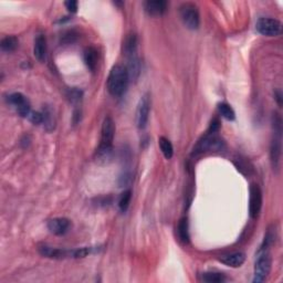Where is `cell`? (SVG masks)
<instances>
[{
  "label": "cell",
  "instance_id": "1",
  "mask_svg": "<svg viewBox=\"0 0 283 283\" xmlns=\"http://www.w3.org/2000/svg\"><path fill=\"white\" fill-rule=\"evenodd\" d=\"M130 77L125 65L115 64L110 71L108 78V90L111 95L122 96L126 92Z\"/></svg>",
  "mask_w": 283,
  "mask_h": 283
},
{
  "label": "cell",
  "instance_id": "2",
  "mask_svg": "<svg viewBox=\"0 0 283 283\" xmlns=\"http://www.w3.org/2000/svg\"><path fill=\"white\" fill-rule=\"evenodd\" d=\"M273 137L270 145V159L274 170H279L281 162V150H282V119L278 113L273 114L272 117Z\"/></svg>",
  "mask_w": 283,
  "mask_h": 283
},
{
  "label": "cell",
  "instance_id": "3",
  "mask_svg": "<svg viewBox=\"0 0 283 283\" xmlns=\"http://www.w3.org/2000/svg\"><path fill=\"white\" fill-rule=\"evenodd\" d=\"M115 135V124L112 117L106 116L102 124L101 128V141L97 148V156L100 158H108L112 153L113 140Z\"/></svg>",
  "mask_w": 283,
  "mask_h": 283
},
{
  "label": "cell",
  "instance_id": "4",
  "mask_svg": "<svg viewBox=\"0 0 283 283\" xmlns=\"http://www.w3.org/2000/svg\"><path fill=\"white\" fill-rule=\"evenodd\" d=\"M270 271H271V255L268 248L261 247L255 255V273L252 281L254 283L263 282L268 278Z\"/></svg>",
  "mask_w": 283,
  "mask_h": 283
},
{
  "label": "cell",
  "instance_id": "5",
  "mask_svg": "<svg viewBox=\"0 0 283 283\" xmlns=\"http://www.w3.org/2000/svg\"><path fill=\"white\" fill-rule=\"evenodd\" d=\"M225 147L224 141L217 135V133L208 132L201 139L197 142V144L194 146L192 156L197 157L206 152H212V150H221Z\"/></svg>",
  "mask_w": 283,
  "mask_h": 283
},
{
  "label": "cell",
  "instance_id": "6",
  "mask_svg": "<svg viewBox=\"0 0 283 283\" xmlns=\"http://www.w3.org/2000/svg\"><path fill=\"white\" fill-rule=\"evenodd\" d=\"M179 15L184 25L190 30H197L200 25V16L196 4L185 2L179 7Z\"/></svg>",
  "mask_w": 283,
  "mask_h": 283
},
{
  "label": "cell",
  "instance_id": "7",
  "mask_svg": "<svg viewBox=\"0 0 283 283\" xmlns=\"http://www.w3.org/2000/svg\"><path fill=\"white\" fill-rule=\"evenodd\" d=\"M255 29L265 37H278L282 32V24L277 19L268 17L259 18L255 24Z\"/></svg>",
  "mask_w": 283,
  "mask_h": 283
},
{
  "label": "cell",
  "instance_id": "8",
  "mask_svg": "<svg viewBox=\"0 0 283 283\" xmlns=\"http://www.w3.org/2000/svg\"><path fill=\"white\" fill-rule=\"evenodd\" d=\"M149 112H150V96L148 93H145V94L141 97L136 110V124L140 130H144V128L147 126Z\"/></svg>",
  "mask_w": 283,
  "mask_h": 283
},
{
  "label": "cell",
  "instance_id": "9",
  "mask_svg": "<svg viewBox=\"0 0 283 283\" xmlns=\"http://www.w3.org/2000/svg\"><path fill=\"white\" fill-rule=\"evenodd\" d=\"M8 103L17 111V113L22 117H28L31 113V105L29 100L22 94L16 92L8 96Z\"/></svg>",
  "mask_w": 283,
  "mask_h": 283
},
{
  "label": "cell",
  "instance_id": "10",
  "mask_svg": "<svg viewBox=\"0 0 283 283\" xmlns=\"http://www.w3.org/2000/svg\"><path fill=\"white\" fill-rule=\"evenodd\" d=\"M261 207H262V192L256 184L250 186V199H249V215L252 219L259 216Z\"/></svg>",
  "mask_w": 283,
  "mask_h": 283
},
{
  "label": "cell",
  "instance_id": "11",
  "mask_svg": "<svg viewBox=\"0 0 283 283\" xmlns=\"http://www.w3.org/2000/svg\"><path fill=\"white\" fill-rule=\"evenodd\" d=\"M40 254L43 256H48L51 259H65V258H74V250H64L59 248H52L47 245L40 246L38 248Z\"/></svg>",
  "mask_w": 283,
  "mask_h": 283
},
{
  "label": "cell",
  "instance_id": "12",
  "mask_svg": "<svg viewBox=\"0 0 283 283\" xmlns=\"http://www.w3.org/2000/svg\"><path fill=\"white\" fill-rule=\"evenodd\" d=\"M47 227L49 231L57 236H62L69 231L71 227V221L68 218L59 217V218H53L48 221Z\"/></svg>",
  "mask_w": 283,
  "mask_h": 283
},
{
  "label": "cell",
  "instance_id": "13",
  "mask_svg": "<svg viewBox=\"0 0 283 283\" xmlns=\"http://www.w3.org/2000/svg\"><path fill=\"white\" fill-rule=\"evenodd\" d=\"M219 261L225 265H227V267L239 268L245 263L246 255L243 254V252H233V254L221 255Z\"/></svg>",
  "mask_w": 283,
  "mask_h": 283
},
{
  "label": "cell",
  "instance_id": "14",
  "mask_svg": "<svg viewBox=\"0 0 283 283\" xmlns=\"http://www.w3.org/2000/svg\"><path fill=\"white\" fill-rule=\"evenodd\" d=\"M145 11L148 13L149 16L158 17L162 16L164 12L166 11L167 2L165 0H148L144 3Z\"/></svg>",
  "mask_w": 283,
  "mask_h": 283
},
{
  "label": "cell",
  "instance_id": "15",
  "mask_svg": "<svg viewBox=\"0 0 283 283\" xmlns=\"http://www.w3.org/2000/svg\"><path fill=\"white\" fill-rule=\"evenodd\" d=\"M34 57L40 62H43L47 57V39L43 34H38L34 40L33 46Z\"/></svg>",
  "mask_w": 283,
  "mask_h": 283
},
{
  "label": "cell",
  "instance_id": "16",
  "mask_svg": "<svg viewBox=\"0 0 283 283\" xmlns=\"http://www.w3.org/2000/svg\"><path fill=\"white\" fill-rule=\"evenodd\" d=\"M128 77H130V81H136L140 77L141 73V63L137 56H132L127 57V65H126Z\"/></svg>",
  "mask_w": 283,
  "mask_h": 283
},
{
  "label": "cell",
  "instance_id": "17",
  "mask_svg": "<svg viewBox=\"0 0 283 283\" xmlns=\"http://www.w3.org/2000/svg\"><path fill=\"white\" fill-rule=\"evenodd\" d=\"M137 49V37L134 32H131L126 35L123 42V52L127 57L135 56Z\"/></svg>",
  "mask_w": 283,
  "mask_h": 283
},
{
  "label": "cell",
  "instance_id": "18",
  "mask_svg": "<svg viewBox=\"0 0 283 283\" xmlns=\"http://www.w3.org/2000/svg\"><path fill=\"white\" fill-rule=\"evenodd\" d=\"M84 62L88 69L94 71L97 64V51L94 48H86L84 51Z\"/></svg>",
  "mask_w": 283,
  "mask_h": 283
},
{
  "label": "cell",
  "instance_id": "19",
  "mask_svg": "<svg viewBox=\"0 0 283 283\" xmlns=\"http://www.w3.org/2000/svg\"><path fill=\"white\" fill-rule=\"evenodd\" d=\"M158 145H159V148H161L162 153L164 156H165L166 159H170L172 157V155H174V147H172V144L171 142L166 139V137L161 136L158 139Z\"/></svg>",
  "mask_w": 283,
  "mask_h": 283
},
{
  "label": "cell",
  "instance_id": "20",
  "mask_svg": "<svg viewBox=\"0 0 283 283\" xmlns=\"http://www.w3.org/2000/svg\"><path fill=\"white\" fill-rule=\"evenodd\" d=\"M177 233L180 241L183 243L189 242V228H188V220L187 218H181L177 226Z\"/></svg>",
  "mask_w": 283,
  "mask_h": 283
},
{
  "label": "cell",
  "instance_id": "21",
  "mask_svg": "<svg viewBox=\"0 0 283 283\" xmlns=\"http://www.w3.org/2000/svg\"><path fill=\"white\" fill-rule=\"evenodd\" d=\"M18 44H19V41H18V39L16 37H13V35H8V37L3 38L1 40V42H0V47H1V50L3 52H12L15 51Z\"/></svg>",
  "mask_w": 283,
  "mask_h": 283
},
{
  "label": "cell",
  "instance_id": "22",
  "mask_svg": "<svg viewBox=\"0 0 283 283\" xmlns=\"http://www.w3.org/2000/svg\"><path fill=\"white\" fill-rule=\"evenodd\" d=\"M201 280L208 283H221V282H225L227 279H226V276L223 273L206 272V273H202Z\"/></svg>",
  "mask_w": 283,
  "mask_h": 283
},
{
  "label": "cell",
  "instance_id": "23",
  "mask_svg": "<svg viewBox=\"0 0 283 283\" xmlns=\"http://www.w3.org/2000/svg\"><path fill=\"white\" fill-rule=\"evenodd\" d=\"M218 111L221 116L224 118L228 119V121H233L236 118V114H234V111L230 105L227 103H219L218 104Z\"/></svg>",
  "mask_w": 283,
  "mask_h": 283
},
{
  "label": "cell",
  "instance_id": "24",
  "mask_svg": "<svg viewBox=\"0 0 283 283\" xmlns=\"http://www.w3.org/2000/svg\"><path fill=\"white\" fill-rule=\"evenodd\" d=\"M131 199H132L131 190H125V192L121 195V197H119L118 199V207H119V209H121V211L125 212L127 210V208L131 203Z\"/></svg>",
  "mask_w": 283,
  "mask_h": 283
},
{
  "label": "cell",
  "instance_id": "25",
  "mask_svg": "<svg viewBox=\"0 0 283 283\" xmlns=\"http://www.w3.org/2000/svg\"><path fill=\"white\" fill-rule=\"evenodd\" d=\"M42 113H43V125L46 126L48 131H52L53 128H55L56 121H55V117H53L51 110L47 108Z\"/></svg>",
  "mask_w": 283,
  "mask_h": 283
},
{
  "label": "cell",
  "instance_id": "26",
  "mask_svg": "<svg viewBox=\"0 0 283 283\" xmlns=\"http://www.w3.org/2000/svg\"><path fill=\"white\" fill-rule=\"evenodd\" d=\"M68 97L72 103H79L82 99V91L78 90V88H71L69 91Z\"/></svg>",
  "mask_w": 283,
  "mask_h": 283
},
{
  "label": "cell",
  "instance_id": "27",
  "mask_svg": "<svg viewBox=\"0 0 283 283\" xmlns=\"http://www.w3.org/2000/svg\"><path fill=\"white\" fill-rule=\"evenodd\" d=\"M30 119V122H32L33 124H42L43 123V113L41 112H31L30 115L28 116Z\"/></svg>",
  "mask_w": 283,
  "mask_h": 283
},
{
  "label": "cell",
  "instance_id": "28",
  "mask_svg": "<svg viewBox=\"0 0 283 283\" xmlns=\"http://www.w3.org/2000/svg\"><path fill=\"white\" fill-rule=\"evenodd\" d=\"M65 4V7L66 9L70 12H72V13H75L78 11V7H79V2L77 1V0H68V1H65L64 2Z\"/></svg>",
  "mask_w": 283,
  "mask_h": 283
},
{
  "label": "cell",
  "instance_id": "29",
  "mask_svg": "<svg viewBox=\"0 0 283 283\" xmlns=\"http://www.w3.org/2000/svg\"><path fill=\"white\" fill-rule=\"evenodd\" d=\"M274 96H276V100L278 101L279 105H281L282 104V93H281V91L278 90L276 92V94H274Z\"/></svg>",
  "mask_w": 283,
  "mask_h": 283
}]
</instances>
